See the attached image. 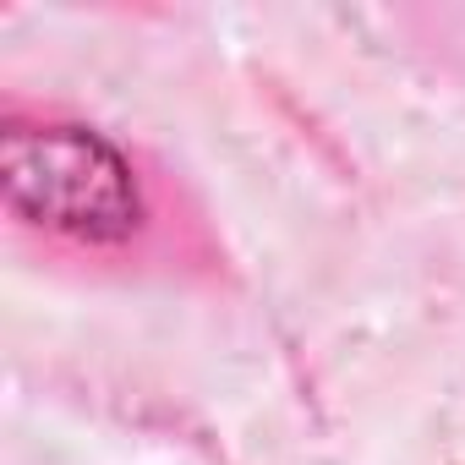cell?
<instances>
[{
	"instance_id": "1",
	"label": "cell",
	"mask_w": 465,
	"mask_h": 465,
	"mask_svg": "<svg viewBox=\"0 0 465 465\" xmlns=\"http://www.w3.org/2000/svg\"><path fill=\"white\" fill-rule=\"evenodd\" d=\"M0 186L23 219L77 242H126L143 224L132 164L88 126H6Z\"/></svg>"
}]
</instances>
